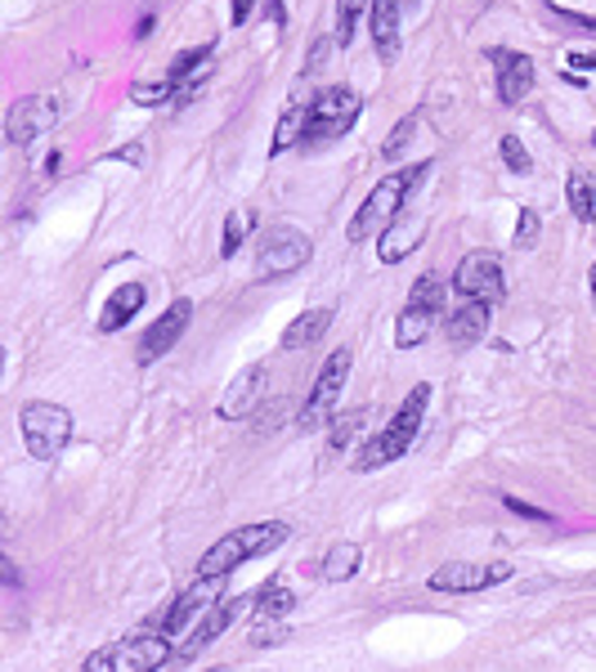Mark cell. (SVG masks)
I'll use <instances>...</instances> for the list:
<instances>
[{"instance_id": "obj_14", "label": "cell", "mask_w": 596, "mask_h": 672, "mask_svg": "<svg viewBox=\"0 0 596 672\" xmlns=\"http://www.w3.org/2000/svg\"><path fill=\"white\" fill-rule=\"evenodd\" d=\"M188 318H193V301H175L149 332H144V342H140V364H158L166 350H175L180 346V336L188 332Z\"/></svg>"}, {"instance_id": "obj_5", "label": "cell", "mask_w": 596, "mask_h": 672, "mask_svg": "<svg viewBox=\"0 0 596 672\" xmlns=\"http://www.w3.org/2000/svg\"><path fill=\"white\" fill-rule=\"evenodd\" d=\"M73 413L58 409V403H28L19 413V431H23V444L36 462H54L73 440Z\"/></svg>"}, {"instance_id": "obj_34", "label": "cell", "mask_w": 596, "mask_h": 672, "mask_svg": "<svg viewBox=\"0 0 596 672\" xmlns=\"http://www.w3.org/2000/svg\"><path fill=\"white\" fill-rule=\"evenodd\" d=\"M292 637V628L288 624H279V619H256L251 624V646H279V641H288Z\"/></svg>"}, {"instance_id": "obj_31", "label": "cell", "mask_w": 596, "mask_h": 672, "mask_svg": "<svg viewBox=\"0 0 596 672\" xmlns=\"http://www.w3.org/2000/svg\"><path fill=\"white\" fill-rule=\"evenodd\" d=\"M413 130H418V112H409L400 126H394L390 134H386V144H381V158L386 162H394V158H404V149L413 144Z\"/></svg>"}, {"instance_id": "obj_26", "label": "cell", "mask_w": 596, "mask_h": 672, "mask_svg": "<svg viewBox=\"0 0 596 672\" xmlns=\"http://www.w3.org/2000/svg\"><path fill=\"white\" fill-rule=\"evenodd\" d=\"M444 279H435V274H422L418 283H413V292H409V305H418V310H431V314H444Z\"/></svg>"}, {"instance_id": "obj_29", "label": "cell", "mask_w": 596, "mask_h": 672, "mask_svg": "<svg viewBox=\"0 0 596 672\" xmlns=\"http://www.w3.org/2000/svg\"><path fill=\"white\" fill-rule=\"evenodd\" d=\"M368 10V0H337V45H355V28Z\"/></svg>"}, {"instance_id": "obj_39", "label": "cell", "mask_w": 596, "mask_h": 672, "mask_svg": "<svg viewBox=\"0 0 596 672\" xmlns=\"http://www.w3.org/2000/svg\"><path fill=\"white\" fill-rule=\"evenodd\" d=\"M251 6H256V0H234V10H229V19H234V28H242V23H247V14H251Z\"/></svg>"}, {"instance_id": "obj_8", "label": "cell", "mask_w": 596, "mask_h": 672, "mask_svg": "<svg viewBox=\"0 0 596 672\" xmlns=\"http://www.w3.org/2000/svg\"><path fill=\"white\" fill-rule=\"evenodd\" d=\"M453 288L462 301H489L498 305L507 296V274H502V260L494 251H467L453 269Z\"/></svg>"}, {"instance_id": "obj_3", "label": "cell", "mask_w": 596, "mask_h": 672, "mask_svg": "<svg viewBox=\"0 0 596 672\" xmlns=\"http://www.w3.org/2000/svg\"><path fill=\"white\" fill-rule=\"evenodd\" d=\"M364 112V99L350 90V86H327L318 99H310V121H305V144L318 149V144H333L342 134L359 121Z\"/></svg>"}, {"instance_id": "obj_25", "label": "cell", "mask_w": 596, "mask_h": 672, "mask_svg": "<svg viewBox=\"0 0 596 672\" xmlns=\"http://www.w3.org/2000/svg\"><path fill=\"white\" fill-rule=\"evenodd\" d=\"M292 605H296L292 587H283V578H270V583L256 592V619H283Z\"/></svg>"}, {"instance_id": "obj_46", "label": "cell", "mask_w": 596, "mask_h": 672, "mask_svg": "<svg viewBox=\"0 0 596 672\" xmlns=\"http://www.w3.org/2000/svg\"><path fill=\"white\" fill-rule=\"evenodd\" d=\"M592 144H596V130H592Z\"/></svg>"}, {"instance_id": "obj_30", "label": "cell", "mask_w": 596, "mask_h": 672, "mask_svg": "<svg viewBox=\"0 0 596 672\" xmlns=\"http://www.w3.org/2000/svg\"><path fill=\"white\" fill-rule=\"evenodd\" d=\"M498 153H502V166H507L511 175H529V171H534V158H529V149L520 144V134H502Z\"/></svg>"}, {"instance_id": "obj_24", "label": "cell", "mask_w": 596, "mask_h": 672, "mask_svg": "<svg viewBox=\"0 0 596 672\" xmlns=\"http://www.w3.org/2000/svg\"><path fill=\"white\" fill-rule=\"evenodd\" d=\"M565 202H570L574 220H583V225L596 220V188H592V180H587L583 171H570V180H565Z\"/></svg>"}, {"instance_id": "obj_40", "label": "cell", "mask_w": 596, "mask_h": 672, "mask_svg": "<svg viewBox=\"0 0 596 672\" xmlns=\"http://www.w3.org/2000/svg\"><path fill=\"white\" fill-rule=\"evenodd\" d=\"M279 418H283V409L274 403V409H264V413H260V422H256V426H260V431H274V426H279Z\"/></svg>"}, {"instance_id": "obj_45", "label": "cell", "mask_w": 596, "mask_h": 672, "mask_svg": "<svg viewBox=\"0 0 596 672\" xmlns=\"http://www.w3.org/2000/svg\"><path fill=\"white\" fill-rule=\"evenodd\" d=\"M409 6H418V0H404V10H409Z\"/></svg>"}, {"instance_id": "obj_41", "label": "cell", "mask_w": 596, "mask_h": 672, "mask_svg": "<svg viewBox=\"0 0 596 672\" xmlns=\"http://www.w3.org/2000/svg\"><path fill=\"white\" fill-rule=\"evenodd\" d=\"M117 162H136V166H144V149L140 144H130V149H121V153H112Z\"/></svg>"}, {"instance_id": "obj_38", "label": "cell", "mask_w": 596, "mask_h": 672, "mask_svg": "<svg viewBox=\"0 0 596 672\" xmlns=\"http://www.w3.org/2000/svg\"><path fill=\"white\" fill-rule=\"evenodd\" d=\"M565 63H574L578 73H596V54H587V50H570Z\"/></svg>"}, {"instance_id": "obj_22", "label": "cell", "mask_w": 596, "mask_h": 672, "mask_svg": "<svg viewBox=\"0 0 596 672\" xmlns=\"http://www.w3.org/2000/svg\"><path fill=\"white\" fill-rule=\"evenodd\" d=\"M305 121H310V104L296 99V104L283 108V117H279V126H274V140H270V153H274V158L305 140Z\"/></svg>"}, {"instance_id": "obj_11", "label": "cell", "mask_w": 596, "mask_h": 672, "mask_svg": "<svg viewBox=\"0 0 596 672\" xmlns=\"http://www.w3.org/2000/svg\"><path fill=\"white\" fill-rule=\"evenodd\" d=\"M225 596V578H197L188 592H180L175 600H171V610H166V637H180L197 615H207L212 605Z\"/></svg>"}, {"instance_id": "obj_28", "label": "cell", "mask_w": 596, "mask_h": 672, "mask_svg": "<svg viewBox=\"0 0 596 672\" xmlns=\"http://www.w3.org/2000/svg\"><path fill=\"white\" fill-rule=\"evenodd\" d=\"M216 54V45H193V50H184V54H175L171 58V67H166V77L171 82H184V77H197V67H203L207 58Z\"/></svg>"}, {"instance_id": "obj_7", "label": "cell", "mask_w": 596, "mask_h": 672, "mask_svg": "<svg viewBox=\"0 0 596 672\" xmlns=\"http://www.w3.org/2000/svg\"><path fill=\"white\" fill-rule=\"evenodd\" d=\"M350 364H355L350 346H342V350L327 355L323 372L314 377V390H310V399H305V409H301V431H318V426L333 422V409H337V399H342V390H346Z\"/></svg>"}, {"instance_id": "obj_15", "label": "cell", "mask_w": 596, "mask_h": 672, "mask_svg": "<svg viewBox=\"0 0 596 672\" xmlns=\"http://www.w3.org/2000/svg\"><path fill=\"white\" fill-rule=\"evenodd\" d=\"M498 58V99L511 108L520 104L529 90H534V58L520 50H489Z\"/></svg>"}, {"instance_id": "obj_6", "label": "cell", "mask_w": 596, "mask_h": 672, "mask_svg": "<svg viewBox=\"0 0 596 672\" xmlns=\"http://www.w3.org/2000/svg\"><path fill=\"white\" fill-rule=\"evenodd\" d=\"M171 654L175 650H171L166 637H126V641H112V646L95 650L82 672H158Z\"/></svg>"}, {"instance_id": "obj_37", "label": "cell", "mask_w": 596, "mask_h": 672, "mask_svg": "<svg viewBox=\"0 0 596 672\" xmlns=\"http://www.w3.org/2000/svg\"><path fill=\"white\" fill-rule=\"evenodd\" d=\"M502 507H507V511H516V516H524V520H543V524H552V511H543V507H534V502H520L516 494H507V498H502Z\"/></svg>"}, {"instance_id": "obj_10", "label": "cell", "mask_w": 596, "mask_h": 672, "mask_svg": "<svg viewBox=\"0 0 596 672\" xmlns=\"http://www.w3.org/2000/svg\"><path fill=\"white\" fill-rule=\"evenodd\" d=\"M63 117V104L50 95H32V99H14L6 112V134L10 144H32L36 134L54 130V121Z\"/></svg>"}, {"instance_id": "obj_13", "label": "cell", "mask_w": 596, "mask_h": 672, "mask_svg": "<svg viewBox=\"0 0 596 672\" xmlns=\"http://www.w3.org/2000/svg\"><path fill=\"white\" fill-rule=\"evenodd\" d=\"M256 596H220L216 605H212V610L203 615V619H197V628L188 632V641L180 646V659H193L197 650H207L216 637H225V628L247 610V605H251Z\"/></svg>"}, {"instance_id": "obj_35", "label": "cell", "mask_w": 596, "mask_h": 672, "mask_svg": "<svg viewBox=\"0 0 596 672\" xmlns=\"http://www.w3.org/2000/svg\"><path fill=\"white\" fill-rule=\"evenodd\" d=\"M539 212L534 207H520V225H516V247H534L539 242Z\"/></svg>"}, {"instance_id": "obj_42", "label": "cell", "mask_w": 596, "mask_h": 672, "mask_svg": "<svg viewBox=\"0 0 596 672\" xmlns=\"http://www.w3.org/2000/svg\"><path fill=\"white\" fill-rule=\"evenodd\" d=\"M327 58V41H314V50H310V63H305V73H314V67Z\"/></svg>"}, {"instance_id": "obj_43", "label": "cell", "mask_w": 596, "mask_h": 672, "mask_svg": "<svg viewBox=\"0 0 596 672\" xmlns=\"http://www.w3.org/2000/svg\"><path fill=\"white\" fill-rule=\"evenodd\" d=\"M153 23H158V19H153V14H144V19L136 23V41H144V36H153Z\"/></svg>"}, {"instance_id": "obj_1", "label": "cell", "mask_w": 596, "mask_h": 672, "mask_svg": "<svg viewBox=\"0 0 596 672\" xmlns=\"http://www.w3.org/2000/svg\"><path fill=\"white\" fill-rule=\"evenodd\" d=\"M426 171H431V162H418V166H404V171H390V175L364 197V207L355 212L346 238H350V242H364V238H372V234H386L394 220L409 212V202H413V193L422 188Z\"/></svg>"}, {"instance_id": "obj_32", "label": "cell", "mask_w": 596, "mask_h": 672, "mask_svg": "<svg viewBox=\"0 0 596 672\" xmlns=\"http://www.w3.org/2000/svg\"><path fill=\"white\" fill-rule=\"evenodd\" d=\"M247 225H256V216H247V212H229V220H225V242H220V256H225V260H234V256L242 251Z\"/></svg>"}, {"instance_id": "obj_36", "label": "cell", "mask_w": 596, "mask_h": 672, "mask_svg": "<svg viewBox=\"0 0 596 672\" xmlns=\"http://www.w3.org/2000/svg\"><path fill=\"white\" fill-rule=\"evenodd\" d=\"M548 14H552V19H561V23H570V28H578V32H592V36H596V19H587V14H574V10L556 6V0H548Z\"/></svg>"}, {"instance_id": "obj_21", "label": "cell", "mask_w": 596, "mask_h": 672, "mask_svg": "<svg viewBox=\"0 0 596 672\" xmlns=\"http://www.w3.org/2000/svg\"><path fill=\"white\" fill-rule=\"evenodd\" d=\"M435 327V314L431 310H418V305H404V314L394 318V346L400 350H418Z\"/></svg>"}, {"instance_id": "obj_9", "label": "cell", "mask_w": 596, "mask_h": 672, "mask_svg": "<svg viewBox=\"0 0 596 672\" xmlns=\"http://www.w3.org/2000/svg\"><path fill=\"white\" fill-rule=\"evenodd\" d=\"M511 578V565L507 561H489V565H472V561H448L431 574V592H485V587H498Z\"/></svg>"}, {"instance_id": "obj_44", "label": "cell", "mask_w": 596, "mask_h": 672, "mask_svg": "<svg viewBox=\"0 0 596 672\" xmlns=\"http://www.w3.org/2000/svg\"><path fill=\"white\" fill-rule=\"evenodd\" d=\"M587 279H592V301H596V260H592V274Z\"/></svg>"}, {"instance_id": "obj_4", "label": "cell", "mask_w": 596, "mask_h": 672, "mask_svg": "<svg viewBox=\"0 0 596 672\" xmlns=\"http://www.w3.org/2000/svg\"><path fill=\"white\" fill-rule=\"evenodd\" d=\"M310 238L301 234V229H292V225H270L260 234V242H256V279L260 283H270V279H288V274H296V269H305L310 264Z\"/></svg>"}, {"instance_id": "obj_27", "label": "cell", "mask_w": 596, "mask_h": 672, "mask_svg": "<svg viewBox=\"0 0 596 672\" xmlns=\"http://www.w3.org/2000/svg\"><path fill=\"white\" fill-rule=\"evenodd\" d=\"M175 95H180V90H175L171 77L136 82V86H130V104H140V108H158V104H166V99H175Z\"/></svg>"}, {"instance_id": "obj_33", "label": "cell", "mask_w": 596, "mask_h": 672, "mask_svg": "<svg viewBox=\"0 0 596 672\" xmlns=\"http://www.w3.org/2000/svg\"><path fill=\"white\" fill-rule=\"evenodd\" d=\"M359 426H364V413H342V418H333V431H327V444H333V453H346Z\"/></svg>"}, {"instance_id": "obj_23", "label": "cell", "mask_w": 596, "mask_h": 672, "mask_svg": "<svg viewBox=\"0 0 596 672\" xmlns=\"http://www.w3.org/2000/svg\"><path fill=\"white\" fill-rule=\"evenodd\" d=\"M359 565H364V548L359 543H337L333 552L323 556V578L327 583H346V578L359 574Z\"/></svg>"}, {"instance_id": "obj_16", "label": "cell", "mask_w": 596, "mask_h": 672, "mask_svg": "<svg viewBox=\"0 0 596 672\" xmlns=\"http://www.w3.org/2000/svg\"><path fill=\"white\" fill-rule=\"evenodd\" d=\"M264 364H251V368H242L234 381H229V390H225V399H220V418L225 422H242V418H251V403L260 399V386H264Z\"/></svg>"}, {"instance_id": "obj_17", "label": "cell", "mask_w": 596, "mask_h": 672, "mask_svg": "<svg viewBox=\"0 0 596 672\" xmlns=\"http://www.w3.org/2000/svg\"><path fill=\"white\" fill-rule=\"evenodd\" d=\"M400 14L404 0H372V45L381 63H394V54H400Z\"/></svg>"}, {"instance_id": "obj_18", "label": "cell", "mask_w": 596, "mask_h": 672, "mask_svg": "<svg viewBox=\"0 0 596 672\" xmlns=\"http://www.w3.org/2000/svg\"><path fill=\"white\" fill-rule=\"evenodd\" d=\"M144 301H149V288H144V283H121L117 292H108L104 314H99V327H104V332H121L130 318L144 310Z\"/></svg>"}, {"instance_id": "obj_19", "label": "cell", "mask_w": 596, "mask_h": 672, "mask_svg": "<svg viewBox=\"0 0 596 672\" xmlns=\"http://www.w3.org/2000/svg\"><path fill=\"white\" fill-rule=\"evenodd\" d=\"M422 234H426V220H418V216H400L386 234H381V242H377V256L386 260V264H394V260H404V256H413L418 251V242H422Z\"/></svg>"}, {"instance_id": "obj_20", "label": "cell", "mask_w": 596, "mask_h": 672, "mask_svg": "<svg viewBox=\"0 0 596 672\" xmlns=\"http://www.w3.org/2000/svg\"><path fill=\"white\" fill-rule=\"evenodd\" d=\"M327 327H333V310H305V314H296L288 323V332H283V350H305V346L323 342Z\"/></svg>"}, {"instance_id": "obj_2", "label": "cell", "mask_w": 596, "mask_h": 672, "mask_svg": "<svg viewBox=\"0 0 596 672\" xmlns=\"http://www.w3.org/2000/svg\"><path fill=\"white\" fill-rule=\"evenodd\" d=\"M426 403H431V386L422 381V386L409 390V399L400 403V413H394V422H390L377 440H368V444L359 448V470H377V466H386V462H394V457H404V453L413 448L418 431H422Z\"/></svg>"}, {"instance_id": "obj_12", "label": "cell", "mask_w": 596, "mask_h": 672, "mask_svg": "<svg viewBox=\"0 0 596 672\" xmlns=\"http://www.w3.org/2000/svg\"><path fill=\"white\" fill-rule=\"evenodd\" d=\"M489 318H494V305L489 301H462L457 310L444 314V342L453 350H472L485 342L489 332Z\"/></svg>"}]
</instances>
